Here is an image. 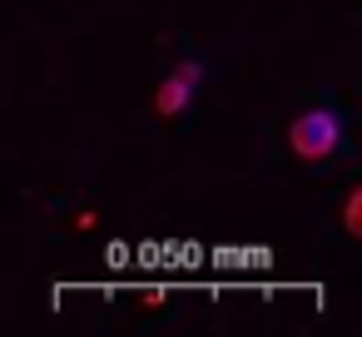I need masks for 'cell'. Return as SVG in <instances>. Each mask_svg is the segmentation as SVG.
<instances>
[{
  "instance_id": "1",
  "label": "cell",
  "mask_w": 362,
  "mask_h": 337,
  "mask_svg": "<svg viewBox=\"0 0 362 337\" xmlns=\"http://www.w3.org/2000/svg\"><path fill=\"white\" fill-rule=\"evenodd\" d=\"M337 144H342V119H337L332 110H303V114L288 124V149H293L298 159H308V164L332 159Z\"/></svg>"
},
{
  "instance_id": "2",
  "label": "cell",
  "mask_w": 362,
  "mask_h": 337,
  "mask_svg": "<svg viewBox=\"0 0 362 337\" xmlns=\"http://www.w3.org/2000/svg\"><path fill=\"white\" fill-rule=\"evenodd\" d=\"M189 95H194V85L174 70V75H164V85L154 90V110L164 114V119H174V114H184V105H189Z\"/></svg>"
},
{
  "instance_id": "3",
  "label": "cell",
  "mask_w": 362,
  "mask_h": 337,
  "mask_svg": "<svg viewBox=\"0 0 362 337\" xmlns=\"http://www.w3.org/2000/svg\"><path fill=\"white\" fill-rule=\"evenodd\" d=\"M342 228L357 238L362 233V194H347V203H342Z\"/></svg>"
},
{
  "instance_id": "4",
  "label": "cell",
  "mask_w": 362,
  "mask_h": 337,
  "mask_svg": "<svg viewBox=\"0 0 362 337\" xmlns=\"http://www.w3.org/2000/svg\"><path fill=\"white\" fill-rule=\"evenodd\" d=\"M179 75H184L189 85H199V80H204V65H199V60H184V65H179Z\"/></svg>"
}]
</instances>
